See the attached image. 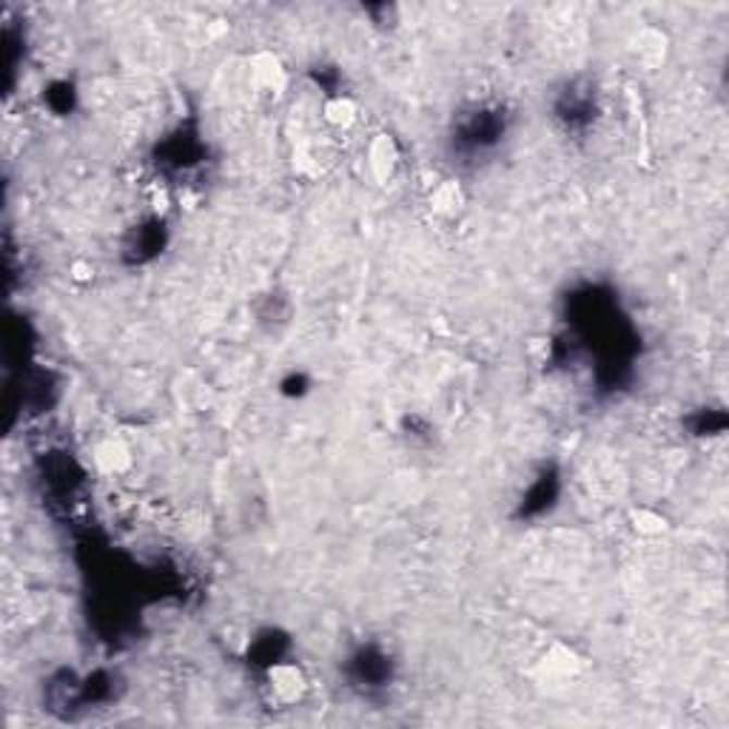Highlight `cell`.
<instances>
[{
    "instance_id": "obj_4",
    "label": "cell",
    "mask_w": 729,
    "mask_h": 729,
    "mask_svg": "<svg viewBox=\"0 0 729 729\" xmlns=\"http://www.w3.org/2000/svg\"><path fill=\"white\" fill-rule=\"evenodd\" d=\"M556 499H558V477L553 473V470H544L542 477L533 482V487L524 493L519 516H528V519H533V516L547 514Z\"/></svg>"
},
{
    "instance_id": "obj_2",
    "label": "cell",
    "mask_w": 729,
    "mask_h": 729,
    "mask_svg": "<svg viewBox=\"0 0 729 729\" xmlns=\"http://www.w3.org/2000/svg\"><path fill=\"white\" fill-rule=\"evenodd\" d=\"M345 678H348V687L373 699V695H380V692H385L387 687L394 684L396 662L380 644H362V647H357L348 655Z\"/></svg>"
},
{
    "instance_id": "obj_6",
    "label": "cell",
    "mask_w": 729,
    "mask_h": 729,
    "mask_svg": "<svg viewBox=\"0 0 729 729\" xmlns=\"http://www.w3.org/2000/svg\"><path fill=\"white\" fill-rule=\"evenodd\" d=\"M202 155V146L197 143V137H172V140L163 143V155H160V163L174 165V169H183V165H194L197 157Z\"/></svg>"
},
{
    "instance_id": "obj_5",
    "label": "cell",
    "mask_w": 729,
    "mask_h": 729,
    "mask_svg": "<svg viewBox=\"0 0 729 729\" xmlns=\"http://www.w3.org/2000/svg\"><path fill=\"white\" fill-rule=\"evenodd\" d=\"M165 246V231H163V223H157V220H151V223L140 225V228L135 231V239L128 243L126 251H128V262H146L151 260V257H157V254L163 251Z\"/></svg>"
},
{
    "instance_id": "obj_1",
    "label": "cell",
    "mask_w": 729,
    "mask_h": 729,
    "mask_svg": "<svg viewBox=\"0 0 729 729\" xmlns=\"http://www.w3.org/2000/svg\"><path fill=\"white\" fill-rule=\"evenodd\" d=\"M507 135V114L502 106H470L454 118L450 157L459 163H482L499 149Z\"/></svg>"
},
{
    "instance_id": "obj_3",
    "label": "cell",
    "mask_w": 729,
    "mask_h": 729,
    "mask_svg": "<svg viewBox=\"0 0 729 729\" xmlns=\"http://www.w3.org/2000/svg\"><path fill=\"white\" fill-rule=\"evenodd\" d=\"M553 112H556V120L567 132H584V128L593 126L595 114H598V100H595L593 83H567L565 89L558 91Z\"/></svg>"
}]
</instances>
